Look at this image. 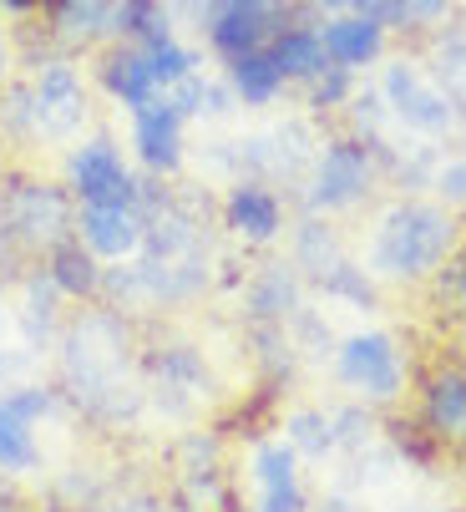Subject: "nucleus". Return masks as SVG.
Returning a JSON list of instances; mask_svg holds the SVG:
<instances>
[{
    "instance_id": "obj_1",
    "label": "nucleus",
    "mask_w": 466,
    "mask_h": 512,
    "mask_svg": "<svg viewBox=\"0 0 466 512\" xmlns=\"http://www.w3.org/2000/svg\"><path fill=\"white\" fill-rule=\"evenodd\" d=\"M451 244V224H446V213L426 208V203H401L385 213V224H380V239H375V269L385 274H426Z\"/></svg>"
},
{
    "instance_id": "obj_2",
    "label": "nucleus",
    "mask_w": 466,
    "mask_h": 512,
    "mask_svg": "<svg viewBox=\"0 0 466 512\" xmlns=\"http://www.w3.org/2000/svg\"><path fill=\"white\" fill-rule=\"evenodd\" d=\"M71 188L82 203H132V193H137V183L122 168L112 142H87V148L71 158Z\"/></svg>"
},
{
    "instance_id": "obj_3",
    "label": "nucleus",
    "mask_w": 466,
    "mask_h": 512,
    "mask_svg": "<svg viewBox=\"0 0 466 512\" xmlns=\"http://www.w3.org/2000/svg\"><path fill=\"white\" fill-rule=\"evenodd\" d=\"M340 371H345V381H355L365 396H380V401L396 396V386H401V360L385 335H355L340 350Z\"/></svg>"
},
{
    "instance_id": "obj_4",
    "label": "nucleus",
    "mask_w": 466,
    "mask_h": 512,
    "mask_svg": "<svg viewBox=\"0 0 466 512\" xmlns=\"http://www.w3.org/2000/svg\"><path fill=\"white\" fill-rule=\"evenodd\" d=\"M269 16H274V0H213V6H208L213 46L228 51V56L259 51V41L269 31Z\"/></svg>"
},
{
    "instance_id": "obj_5",
    "label": "nucleus",
    "mask_w": 466,
    "mask_h": 512,
    "mask_svg": "<svg viewBox=\"0 0 466 512\" xmlns=\"http://www.w3.org/2000/svg\"><path fill=\"white\" fill-rule=\"evenodd\" d=\"M385 92H391V102H396V112L411 122V127H421V132H446L451 127V102L421 77L416 66H391L385 71Z\"/></svg>"
},
{
    "instance_id": "obj_6",
    "label": "nucleus",
    "mask_w": 466,
    "mask_h": 512,
    "mask_svg": "<svg viewBox=\"0 0 466 512\" xmlns=\"http://www.w3.org/2000/svg\"><path fill=\"white\" fill-rule=\"evenodd\" d=\"M137 153L147 168H158V173H173L178 158H183V112L163 97H152L137 107Z\"/></svg>"
},
{
    "instance_id": "obj_7",
    "label": "nucleus",
    "mask_w": 466,
    "mask_h": 512,
    "mask_svg": "<svg viewBox=\"0 0 466 512\" xmlns=\"http://www.w3.org/2000/svg\"><path fill=\"white\" fill-rule=\"evenodd\" d=\"M142 234H147V224L132 203H87V213H82V239L102 259L132 254L142 244Z\"/></svg>"
},
{
    "instance_id": "obj_8",
    "label": "nucleus",
    "mask_w": 466,
    "mask_h": 512,
    "mask_svg": "<svg viewBox=\"0 0 466 512\" xmlns=\"http://www.w3.org/2000/svg\"><path fill=\"white\" fill-rule=\"evenodd\" d=\"M82 82H76V71L71 66H41V77H36V122L41 132H71L76 122H82Z\"/></svg>"
},
{
    "instance_id": "obj_9",
    "label": "nucleus",
    "mask_w": 466,
    "mask_h": 512,
    "mask_svg": "<svg viewBox=\"0 0 466 512\" xmlns=\"http://www.w3.org/2000/svg\"><path fill=\"white\" fill-rule=\"evenodd\" d=\"M46 406H51V401H46L41 391H16V396L0 401V467L21 472V467H31V462H36L31 421H36Z\"/></svg>"
},
{
    "instance_id": "obj_10",
    "label": "nucleus",
    "mask_w": 466,
    "mask_h": 512,
    "mask_svg": "<svg viewBox=\"0 0 466 512\" xmlns=\"http://www.w3.org/2000/svg\"><path fill=\"white\" fill-rule=\"evenodd\" d=\"M360 188H365V153L355 148V142H335V148L325 153V163H320V178H315V203L340 208Z\"/></svg>"
},
{
    "instance_id": "obj_11",
    "label": "nucleus",
    "mask_w": 466,
    "mask_h": 512,
    "mask_svg": "<svg viewBox=\"0 0 466 512\" xmlns=\"http://www.w3.org/2000/svg\"><path fill=\"white\" fill-rule=\"evenodd\" d=\"M426 421L446 442H466V376H436L426 386Z\"/></svg>"
},
{
    "instance_id": "obj_12",
    "label": "nucleus",
    "mask_w": 466,
    "mask_h": 512,
    "mask_svg": "<svg viewBox=\"0 0 466 512\" xmlns=\"http://www.w3.org/2000/svg\"><path fill=\"white\" fill-rule=\"evenodd\" d=\"M259 482H264V512H299V482H294V452L289 447L259 452Z\"/></svg>"
},
{
    "instance_id": "obj_13",
    "label": "nucleus",
    "mask_w": 466,
    "mask_h": 512,
    "mask_svg": "<svg viewBox=\"0 0 466 512\" xmlns=\"http://www.w3.org/2000/svg\"><path fill=\"white\" fill-rule=\"evenodd\" d=\"M228 224L249 234V239H269L279 229V203L264 193V188H233L228 198Z\"/></svg>"
},
{
    "instance_id": "obj_14",
    "label": "nucleus",
    "mask_w": 466,
    "mask_h": 512,
    "mask_svg": "<svg viewBox=\"0 0 466 512\" xmlns=\"http://www.w3.org/2000/svg\"><path fill=\"white\" fill-rule=\"evenodd\" d=\"M325 51H330L335 61H345V66H360V61H370V56L380 51V26H375L370 16L335 21V26L325 31Z\"/></svg>"
},
{
    "instance_id": "obj_15",
    "label": "nucleus",
    "mask_w": 466,
    "mask_h": 512,
    "mask_svg": "<svg viewBox=\"0 0 466 512\" xmlns=\"http://www.w3.org/2000/svg\"><path fill=\"white\" fill-rule=\"evenodd\" d=\"M107 87H112V97H122L127 107H142V102H152V92H158V82H152L142 51H117V56L107 61Z\"/></svg>"
},
{
    "instance_id": "obj_16",
    "label": "nucleus",
    "mask_w": 466,
    "mask_h": 512,
    "mask_svg": "<svg viewBox=\"0 0 466 512\" xmlns=\"http://www.w3.org/2000/svg\"><path fill=\"white\" fill-rule=\"evenodd\" d=\"M269 56H274V66L284 71V77H320L330 51L315 31H289V36H279V46Z\"/></svg>"
},
{
    "instance_id": "obj_17",
    "label": "nucleus",
    "mask_w": 466,
    "mask_h": 512,
    "mask_svg": "<svg viewBox=\"0 0 466 512\" xmlns=\"http://www.w3.org/2000/svg\"><path fill=\"white\" fill-rule=\"evenodd\" d=\"M16 229H26L31 239H56L66 229V203L51 188H26L16 208Z\"/></svg>"
},
{
    "instance_id": "obj_18",
    "label": "nucleus",
    "mask_w": 466,
    "mask_h": 512,
    "mask_svg": "<svg viewBox=\"0 0 466 512\" xmlns=\"http://www.w3.org/2000/svg\"><path fill=\"white\" fill-rule=\"evenodd\" d=\"M284 82V71L274 66V56L264 51H244V56H233V92H239L244 102H269Z\"/></svg>"
},
{
    "instance_id": "obj_19",
    "label": "nucleus",
    "mask_w": 466,
    "mask_h": 512,
    "mask_svg": "<svg viewBox=\"0 0 466 512\" xmlns=\"http://www.w3.org/2000/svg\"><path fill=\"white\" fill-rule=\"evenodd\" d=\"M147 71H152V82H158V87H173V82H183L188 71H193V56L168 36L158 46H147Z\"/></svg>"
},
{
    "instance_id": "obj_20",
    "label": "nucleus",
    "mask_w": 466,
    "mask_h": 512,
    "mask_svg": "<svg viewBox=\"0 0 466 512\" xmlns=\"http://www.w3.org/2000/svg\"><path fill=\"white\" fill-rule=\"evenodd\" d=\"M56 284L71 289V295H87V289L97 284V264L82 254V249H56Z\"/></svg>"
},
{
    "instance_id": "obj_21",
    "label": "nucleus",
    "mask_w": 466,
    "mask_h": 512,
    "mask_svg": "<svg viewBox=\"0 0 466 512\" xmlns=\"http://www.w3.org/2000/svg\"><path fill=\"white\" fill-rule=\"evenodd\" d=\"M446 193H456V198H466V168H446Z\"/></svg>"
},
{
    "instance_id": "obj_22",
    "label": "nucleus",
    "mask_w": 466,
    "mask_h": 512,
    "mask_svg": "<svg viewBox=\"0 0 466 512\" xmlns=\"http://www.w3.org/2000/svg\"><path fill=\"white\" fill-rule=\"evenodd\" d=\"M411 11H421V16H441V11H446V0H411Z\"/></svg>"
},
{
    "instance_id": "obj_23",
    "label": "nucleus",
    "mask_w": 466,
    "mask_h": 512,
    "mask_svg": "<svg viewBox=\"0 0 466 512\" xmlns=\"http://www.w3.org/2000/svg\"><path fill=\"white\" fill-rule=\"evenodd\" d=\"M320 6H365V0H320Z\"/></svg>"
},
{
    "instance_id": "obj_24",
    "label": "nucleus",
    "mask_w": 466,
    "mask_h": 512,
    "mask_svg": "<svg viewBox=\"0 0 466 512\" xmlns=\"http://www.w3.org/2000/svg\"><path fill=\"white\" fill-rule=\"evenodd\" d=\"M0 71H6V46H0Z\"/></svg>"
},
{
    "instance_id": "obj_25",
    "label": "nucleus",
    "mask_w": 466,
    "mask_h": 512,
    "mask_svg": "<svg viewBox=\"0 0 466 512\" xmlns=\"http://www.w3.org/2000/svg\"><path fill=\"white\" fill-rule=\"evenodd\" d=\"M11 6H31V0H11Z\"/></svg>"
},
{
    "instance_id": "obj_26",
    "label": "nucleus",
    "mask_w": 466,
    "mask_h": 512,
    "mask_svg": "<svg viewBox=\"0 0 466 512\" xmlns=\"http://www.w3.org/2000/svg\"><path fill=\"white\" fill-rule=\"evenodd\" d=\"M0 512H6V502H0Z\"/></svg>"
}]
</instances>
